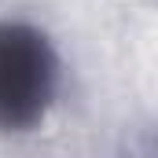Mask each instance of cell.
<instances>
[{
  "label": "cell",
  "mask_w": 158,
  "mask_h": 158,
  "mask_svg": "<svg viewBox=\"0 0 158 158\" xmlns=\"http://www.w3.org/2000/svg\"><path fill=\"white\" fill-rule=\"evenodd\" d=\"M59 92V55L44 30L0 22V132H26L44 121Z\"/></svg>",
  "instance_id": "cell-1"
}]
</instances>
